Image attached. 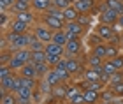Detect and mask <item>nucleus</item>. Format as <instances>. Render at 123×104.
Masks as SVG:
<instances>
[{"label":"nucleus","mask_w":123,"mask_h":104,"mask_svg":"<svg viewBox=\"0 0 123 104\" xmlns=\"http://www.w3.org/2000/svg\"><path fill=\"white\" fill-rule=\"evenodd\" d=\"M5 41H7V48L11 51H18V50H25L30 46L33 32L30 30L28 34H12V32H5Z\"/></svg>","instance_id":"1"},{"label":"nucleus","mask_w":123,"mask_h":104,"mask_svg":"<svg viewBox=\"0 0 123 104\" xmlns=\"http://www.w3.org/2000/svg\"><path fill=\"white\" fill-rule=\"evenodd\" d=\"M30 60H32V51L28 50V48H25V50H18V51L12 53V58H11L9 65L18 72V71L23 67V65H26Z\"/></svg>","instance_id":"2"},{"label":"nucleus","mask_w":123,"mask_h":104,"mask_svg":"<svg viewBox=\"0 0 123 104\" xmlns=\"http://www.w3.org/2000/svg\"><path fill=\"white\" fill-rule=\"evenodd\" d=\"M41 21L46 26H49L53 32H56V30H63L65 28V23L67 21L65 20H62V18H58V16H53V14H49V13H44V14H41Z\"/></svg>","instance_id":"3"},{"label":"nucleus","mask_w":123,"mask_h":104,"mask_svg":"<svg viewBox=\"0 0 123 104\" xmlns=\"http://www.w3.org/2000/svg\"><path fill=\"white\" fill-rule=\"evenodd\" d=\"M32 32L35 34V37H37L39 41H42V42H44V44H48V42H51V41H53V34H55V32L49 28V26H46L44 23L33 25Z\"/></svg>","instance_id":"4"},{"label":"nucleus","mask_w":123,"mask_h":104,"mask_svg":"<svg viewBox=\"0 0 123 104\" xmlns=\"http://www.w3.org/2000/svg\"><path fill=\"white\" fill-rule=\"evenodd\" d=\"M63 30L67 32V37H69V41H70V39H76V37H81L85 34L86 26H83L77 20H74V21H67Z\"/></svg>","instance_id":"5"},{"label":"nucleus","mask_w":123,"mask_h":104,"mask_svg":"<svg viewBox=\"0 0 123 104\" xmlns=\"http://www.w3.org/2000/svg\"><path fill=\"white\" fill-rule=\"evenodd\" d=\"M95 34H97L104 42H109L111 37L116 34V26L107 25V23H98L97 26H95Z\"/></svg>","instance_id":"6"},{"label":"nucleus","mask_w":123,"mask_h":104,"mask_svg":"<svg viewBox=\"0 0 123 104\" xmlns=\"http://www.w3.org/2000/svg\"><path fill=\"white\" fill-rule=\"evenodd\" d=\"M83 53V41L81 37H76V39H70L65 44V57H77V55Z\"/></svg>","instance_id":"7"},{"label":"nucleus","mask_w":123,"mask_h":104,"mask_svg":"<svg viewBox=\"0 0 123 104\" xmlns=\"http://www.w3.org/2000/svg\"><path fill=\"white\" fill-rule=\"evenodd\" d=\"M118 20H120V13H116V11L109 9V7L104 9L102 13H98V23H107V25L116 26Z\"/></svg>","instance_id":"8"},{"label":"nucleus","mask_w":123,"mask_h":104,"mask_svg":"<svg viewBox=\"0 0 123 104\" xmlns=\"http://www.w3.org/2000/svg\"><path fill=\"white\" fill-rule=\"evenodd\" d=\"M30 30H32V25L12 18V20H11V23H9V30L7 32H12V34H28Z\"/></svg>","instance_id":"9"},{"label":"nucleus","mask_w":123,"mask_h":104,"mask_svg":"<svg viewBox=\"0 0 123 104\" xmlns=\"http://www.w3.org/2000/svg\"><path fill=\"white\" fill-rule=\"evenodd\" d=\"M65 67H67V71H69L72 76H74V74L81 72L83 65H81V60L77 57H65Z\"/></svg>","instance_id":"10"},{"label":"nucleus","mask_w":123,"mask_h":104,"mask_svg":"<svg viewBox=\"0 0 123 104\" xmlns=\"http://www.w3.org/2000/svg\"><path fill=\"white\" fill-rule=\"evenodd\" d=\"M72 5L79 11V14H90L95 9V0H76Z\"/></svg>","instance_id":"11"},{"label":"nucleus","mask_w":123,"mask_h":104,"mask_svg":"<svg viewBox=\"0 0 123 104\" xmlns=\"http://www.w3.org/2000/svg\"><path fill=\"white\" fill-rule=\"evenodd\" d=\"M51 5H53V0H32V11L35 14L48 13Z\"/></svg>","instance_id":"12"},{"label":"nucleus","mask_w":123,"mask_h":104,"mask_svg":"<svg viewBox=\"0 0 123 104\" xmlns=\"http://www.w3.org/2000/svg\"><path fill=\"white\" fill-rule=\"evenodd\" d=\"M102 67L97 69V67H88L86 65V69L83 71V79L85 81H100V76H102Z\"/></svg>","instance_id":"13"},{"label":"nucleus","mask_w":123,"mask_h":104,"mask_svg":"<svg viewBox=\"0 0 123 104\" xmlns=\"http://www.w3.org/2000/svg\"><path fill=\"white\" fill-rule=\"evenodd\" d=\"M16 94V99H18V104H32V94L33 90L30 88H19Z\"/></svg>","instance_id":"14"},{"label":"nucleus","mask_w":123,"mask_h":104,"mask_svg":"<svg viewBox=\"0 0 123 104\" xmlns=\"http://www.w3.org/2000/svg\"><path fill=\"white\" fill-rule=\"evenodd\" d=\"M44 51L48 55H60V57H65V46H60L56 42H48L46 48H44Z\"/></svg>","instance_id":"15"},{"label":"nucleus","mask_w":123,"mask_h":104,"mask_svg":"<svg viewBox=\"0 0 123 104\" xmlns=\"http://www.w3.org/2000/svg\"><path fill=\"white\" fill-rule=\"evenodd\" d=\"M18 74L21 76H26V78H37V69H35V64L33 62H28L26 65H23L19 71H18ZM39 79V78H37Z\"/></svg>","instance_id":"16"},{"label":"nucleus","mask_w":123,"mask_h":104,"mask_svg":"<svg viewBox=\"0 0 123 104\" xmlns=\"http://www.w3.org/2000/svg\"><path fill=\"white\" fill-rule=\"evenodd\" d=\"M83 97H85V104L100 102V92H95V90H83Z\"/></svg>","instance_id":"17"},{"label":"nucleus","mask_w":123,"mask_h":104,"mask_svg":"<svg viewBox=\"0 0 123 104\" xmlns=\"http://www.w3.org/2000/svg\"><path fill=\"white\" fill-rule=\"evenodd\" d=\"M105 83H102V81H85V83L81 85L83 90H95V92H102L105 88Z\"/></svg>","instance_id":"18"},{"label":"nucleus","mask_w":123,"mask_h":104,"mask_svg":"<svg viewBox=\"0 0 123 104\" xmlns=\"http://www.w3.org/2000/svg\"><path fill=\"white\" fill-rule=\"evenodd\" d=\"M14 18L19 20V21H25V23H28V25H33V21H35V13H33V11H25V13L14 14Z\"/></svg>","instance_id":"19"},{"label":"nucleus","mask_w":123,"mask_h":104,"mask_svg":"<svg viewBox=\"0 0 123 104\" xmlns=\"http://www.w3.org/2000/svg\"><path fill=\"white\" fill-rule=\"evenodd\" d=\"M25 11H32V4L16 0L14 5H12V9H11V13H12V14H18V13H25Z\"/></svg>","instance_id":"20"},{"label":"nucleus","mask_w":123,"mask_h":104,"mask_svg":"<svg viewBox=\"0 0 123 104\" xmlns=\"http://www.w3.org/2000/svg\"><path fill=\"white\" fill-rule=\"evenodd\" d=\"M63 18H65V21H74V20L79 18V11L74 5H69V7L63 9Z\"/></svg>","instance_id":"21"},{"label":"nucleus","mask_w":123,"mask_h":104,"mask_svg":"<svg viewBox=\"0 0 123 104\" xmlns=\"http://www.w3.org/2000/svg\"><path fill=\"white\" fill-rule=\"evenodd\" d=\"M44 81H46V83H48L49 86H51V88L62 83V81H60V78H58V74L55 72V69H49V72H48L46 76H44Z\"/></svg>","instance_id":"22"},{"label":"nucleus","mask_w":123,"mask_h":104,"mask_svg":"<svg viewBox=\"0 0 123 104\" xmlns=\"http://www.w3.org/2000/svg\"><path fill=\"white\" fill-rule=\"evenodd\" d=\"M102 64H104V58H100V57H97L95 53L90 51L88 60H86V65H88V67H97V69H100V67H102Z\"/></svg>","instance_id":"23"},{"label":"nucleus","mask_w":123,"mask_h":104,"mask_svg":"<svg viewBox=\"0 0 123 104\" xmlns=\"http://www.w3.org/2000/svg\"><path fill=\"white\" fill-rule=\"evenodd\" d=\"M53 42H56L60 46H65L69 42V37H67V32L65 30H56L53 34Z\"/></svg>","instance_id":"24"},{"label":"nucleus","mask_w":123,"mask_h":104,"mask_svg":"<svg viewBox=\"0 0 123 104\" xmlns=\"http://www.w3.org/2000/svg\"><path fill=\"white\" fill-rule=\"evenodd\" d=\"M105 50H107V42H105V44H102V42H98V44L92 46V53H95L97 57L104 58V60H105Z\"/></svg>","instance_id":"25"},{"label":"nucleus","mask_w":123,"mask_h":104,"mask_svg":"<svg viewBox=\"0 0 123 104\" xmlns=\"http://www.w3.org/2000/svg\"><path fill=\"white\" fill-rule=\"evenodd\" d=\"M44 48H46V44H44L42 41H39L37 37H35V34H33L32 42H30V46H28V50H30V51H42Z\"/></svg>","instance_id":"26"},{"label":"nucleus","mask_w":123,"mask_h":104,"mask_svg":"<svg viewBox=\"0 0 123 104\" xmlns=\"http://www.w3.org/2000/svg\"><path fill=\"white\" fill-rule=\"evenodd\" d=\"M118 55H120V48L107 42V50H105V60H113L114 57H118Z\"/></svg>","instance_id":"27"},{"label":"nucleus","mask_w":123,"mask_h":104,"mask_svg":"<svg viewBox=\"0 0 123 104\" xmlns=\"http://www.w3.org/2000/svg\"><path fill=\"white\" fill-rule=\"evenodd\" d=\"M48 60V53L46 51H32V60L30 62H33V64H39V62H46Z\"/></svg>","instance_id":"28"},{"label":"nucleus","mask_w":123,"mask_h":104,"mask_svg":"<svg viewBox=\"0 0 123 104\" xmlns=\"http://www.w3.org/2000/svg\"><path fill=\"white\" fill-rule=\"evenodd\" d=\"M105 4H107L109 9H113V11H116V13L123 14V2H121V0H105Z\"/></svg>","instance_id":"29"},{"label":"nucleus","mask_w":123,"mask_h":104,"mask_svg":"<svg viewBox=\"0 0 123 104\" xmlns=\"http://www.w3.org/2000/svg\"><path fill=\"white\" fill-rule=\"evenodd\" d=\"M16 74V71L11 67L9 64H5L0 67V79H5V78H9V76H14Z\"/></svg>","instance_id":"30"},{"label":"nucleus","mask_w":123,"mask_h":104,"mask_svg":"<svg viewBox=\"0 0 123 104\" xmlns=\"http://www.w3.org/2000/svg\"><path fill=\"white\" fill-rule=\"evenodd\" d=\"M102 71H104V72H105V74H107L109 78H111V74H114L118 69L114 67V64L111 62V60H104V64H102Z\"/></svg>","instance_id":"31"},{"label":"nucleus","mask_w":123,"mask_h":104,"mask_svg":"<svg viewBox=\"0 0 123 104\" xmlns=\"http://www.w3.org/2000/svg\"><path fill=\"white\" fill-rule=\"evenodd\" d=\"M21 78H23V88L35 90V86H37V78H26V76H21Z\"/></svg>","instance_id":"32"},{"label":"nucleus","mask_w":123,"mask_h":104,"mask_svg":"<svg viewBox=\"0 0 123 104\" xmlns=\"http://www.w3.org/2000/svg\"><path fill=\"white\" fill-rule=\"evenodd\" d=\"M111 90H113V94L116 97H123V81L121 83H113V85H107Z\"/></svg>","instance_id":"33"},{"label":"nucleus","mask_w":123,"mask_h":104,"mask_svg":"<svg viewBox=\"0 0 123 104\" xmlns=\"http://www.w3.org/2000/svg\"><path fill=\"white\" fill-rule=\"evenodd\" d=\"M62 58H63V57H60V55H48V60H46V62L49 64V67H56V65L62 62Z\"/></svg>","instance_id":"34"},{"label":"nucleus","mask_w":123,"mask_h":104,"mask_svg":"<svg viewBox=\"0 0 123 104\" xmlns=\"http://www.w3.org/2000/svg\"><path fill=\"white\" fill-rule=\"evenodd\" d=\"M16 0H0V11H11Z\"/></svg>","instance_id":"35"},{"label":"nucleus","mask_w":123,"mask_h":104,"mask_svg":"<svg viewBox=\"0 0 123 104\" xmlns=\"http://www.w3.org/2000/svg\"><path fill=\"white\" fill-rule=\"evenodd\" d=\"M111 62L114 64V67L118 69V71H123V55H118V57H114Z\"/></svg>","instance_id":"36"},{"label":"nucleus","mask_w":123,"mask_h":104,"mask_svg":"<svg viewBox=\"0 0 123 104\" xmlns=\"http://www.w3.org/2000/svg\"><path fill=\"white\" fill-rule=\"evenodd\" d=\"M77 21H79L83 26H88V25H90V21H92V16H90V14H79Z\"/></svg>","instance_id":"37"},{"label":"nucleus","mask_w":123,"mask_h":104,"mask_svg":"<svg viewBox=\"0 0 123 104\" xmlns=\"http://www.w3.org/2000/svg\"><path fill=\"white\" fill-rule=\"evenodd\" d=\"M109 44H114V46H118V48H121V34H120V32H116V34H114L113 37H111Z\"/></svg>","instance_id":"38"},{"label":"nucleus","mask_w":123,"mask_h":104,"mask_svg":"<svg viewBox=\"0 0 123 104\" xmlns=\"http://www.w3.org/2000/svg\"><path fill=\"white\" fill-rule=\"evenodd\" d=\"M53 5L63 11L65 7H69V5H72V4H69V0H53Z\"/></svg>","instance_id":"39"},{"label":"nucleus","mask_w":123,"mask_h":104,"mask_svg":"<svg viewBox=\"0 0 123 104\" xmlns=\"http://www.w3.org/2000/svg\"><path fill=\"white\" fill-rule=\"evenodd\" d=\"M69 102H70V104H85V97H83V92H81V94H77V95H74V97H70Z\"/></svg>","instance_id":"40"},{"label":"nucleus","mask_w":123,"mask_h":104,"mask_svg":"<svg viewBox=\"0 0 123 104\" xmlns=\"http://www.w3.org/2000/svg\"><path fill=\"white\" fill-rule=\"evenodd\" d=\"M0 18H2V26H5L7 23H11V21H9V14H7V11H2V16H0Z\"/></svg>","instance_id":"41"},{"label":"nucleus","mask_w":123,"mask_h":104,"mask_svg":"<svg viewBox=\"0 0 123 104\" xmlns=\"http://www.w3.org/2000/svg\"><path fill=\"white\" fill-rule=\"evenodd\" d=\"M116 26H118V28H123V14H120V20H118V23H116Z\"/></svg>","instance_id":"42"},{"label":"nucleus","mask_w":123,"mask_h":104,"mask_svg":"<svg viewBox=\"0 0 123 104\" xmlns=\"http://www.w3.org/2000/svg\"><path fill=\"white\" fill-rule=\"evenodd\" d=\"M114 104H123V97H118V99H114Z\"/></svg>","instance_id":"43"},{"label":"nucleus","mask_w":123,"mask_h":104,"mask_svg":"<svg viewBox=\"0 0 123 104\" xmlns=\"http://www.w3.org/2000/svg\"><path fill=\"white\" fill-rule=\"evenodd\" d=\"M98 104H114V101H100Z\"/></svg>","instance_id":"44"},{"label":"nucleus","mask_w":123,"mask_h":104,"mask_svg":"<svg viewBox=\"0 0 123 104\" xmlns=\"http://www.w3.org/2000/svg\"><path fill=\"white\" fill-rule=\"evenodd\" d=\"M19 2H28V4H32V0H19Z\"/></svg>","instance_id":"45"},{"label":"nucleus","mask_w":123,"mask_h":104,"mask_svg":"<svg viewBox=\"0 0 123 104\" xmlns=\"http://www.w3.org/2000/svg\"><path fill=\"white\" fill-rule=\"evenodd\" d=\"M121 48H123V34H121Z\"/></svg>","instance_id":"46"},{"label":"nucleus","mask_w":123,"mask_h":104,"mask_svg":"<svg viewBox=\"0 0 123 104\" xmlns=\"http://www.w3.org/2000/svg\"><path fill=\"white\" fill-rule=\"evenodd\" d=\"M74 2H76V0H69V4H74Z\"/></svg>","instance_id":"47"},{"label":"nucleus","mask_w":123,"mask_h":104,"mask_svg":"<svg viewBox=\"0 0 123 104\" xmlns=\"http://www.w3.org/2000/svg\"><path fill=\"white\" fill-rule=\"evenodd\" d=\"M121 2H123V0H121Z\"/></svg>","instance_id":"48"}]
</instances>
